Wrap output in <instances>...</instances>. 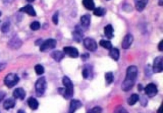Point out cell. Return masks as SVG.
<instances>
[{
	"label": "cell",
	"instance_id": "42",
	"mask_svg": "<svg viewBox=\"0 0 163 113\" xmlns=\"http://www.w3.org/2000/svg\"><path fill=\"white\" fill-rule=\"evenodd\" d=\"M1 15H2V12H0V16H1Z\"/></svg>",
	"mask_w": 163,
	"mask_h": 113
},
{
	"label": "cell",
	"instance_id": "8",
	"mask_svg": "<svg viewBox=\"0 0 163 113\" xmlns=\"http://www.w3.org/2000/svg\"><path fill=\"white\" fill-rule=\"evenodd\" d=\"M145 94L149 97H154L156 96L158 92V90L157 86L154 83L148 84L145 88Z\"/></svg>",
	"mask_w": 163,
	"mask_h": 113
},
{
	"label": "cell",
	"instance_id": "15",
	"mask_svg": "<svg viewBox=\"0 0 163 113\" xmlns=\"http://www.w3.org/2000/svg\"><path fill=\"white\" fill-rule=\"evenodd\" d=\"M80 23L82 26L83 27L87 28L89 25H90L91 16L88 14L82 16L80 17Z\"/></svg>",
	"mask_w": 163,
	"mask_h": 113
},
{
	"label": "cell",
	"instance_id": "18",
	"mask_svg": "<svg viewBox=\"0 0 163 113\" xmlns=\"http://www.w3.org/2000/svg\"><path fill=\"white\" fill-rule=\"evenodd\" d=\"M28 104L32 110H36L38 108L39 103L37 100L33 97H29L28 100Z\"/></svg>",
	"mask_w": 163,
	"mask_h": 113
},
{
	"label": "cell",
	"instance_id": "25",
	"mask_svg": "<svg viewBox=\"0 0 163 113\" xmlns=\"http://www.w3.org/2000/svg\"><path fill=\"white\" fill-rule=\"evenodd\" d=\"M93 10H94L93 12L94 15L97 16V17H102V16H104L106 13V10L101 7L95 8Z\"/></svg>",
	"mask_w": 163,
	"mask_h": 113
},
{
	"label": "cell",
	"instance_id": "20",
	"mask_svg": "<svg viewBox=\"0 0 163 113\" xmlns=\"http://www.w3.org/2000/svg\"><path fill=\"white\" fill-rule=\"evenodd\" d=\"M148 3L147 1H145V0H141V1H136L135 2V7L138 11L142 12L145 8L146 4Z\"/></svg>",
	"mask_w": 163,
	"mask_h": 113
},
{
	"label": "cell",
	"instance_id": "10",
	"mask_svg": "<svg viewBox=\"0 0 163 113\" xmlns=\"http://www.w3.org/2000/svg\"><path fill=\"white\" fill-rule=\"evenodd\" d=\"M82 106V102L77 99H73L70 102L69 111L68 113H75V112Z\"/></svg>",
	"mask_w": 163,
	"mask_h": 113
},
{
	"label": "cell",
	"instance_id": "27",
	"mask_svg": "<svg viewBox=\"0 0 163 113\" xmlns=\"http://www.w3.org/2000/svg\"><path fill=\"white\" fill-rule=\"evenodd\" d=\"M104 77H105V80H106V82H107V84L110 85L112 83H113V79H114V76L112 72H107V73L105 74Z\"/></svg>",
	"mask_w": 163,
	"mask_h": 113
},
{
	"label": "cell",
	"instance_id": "1",
	"mask_svg": "<svg viewBox=\"0 0 163 113\" xmlns=\"http://www.w3.org/2000/svg\"><path fill=\"white\" fill-rule=\"evenodd\" d=\"M138 76V68L135 66H130L126 71V76L122 84V90L128 92L134 86Z\"/></svg>",
	"mask_w": 163,
	"mask_h": 113
},
{
	"label": "cell",
	"instance_id": "7",
	"mask_svg": "<svg viewBox=\"0 0 163 113\" xmlns=\"http://www.w3.org/2000/svg\"><path fill=\"white\" fill-rule=\"evenodd\" d=\"M84 45L87 50L91 52H94L97 50V45L95 40L91 38H87L84 40Z\"/></svg>",
	"mask_w": 163,
	"mask_h": 113
},
{
	"label": "cell",
	"instance_id": "36",
	"mask_svg": "<svg viewBox=\"0 0 163 113\" xmlns=\"http://www.w3.org/2000/svg\"><path fill=\"white\" fill-rule=\"evenodd\" d=\"M6 94L4 92H0V102L5 98Z\"/></svg>",
	"mask_w": 163,
	"mask_h": 113
},
{
	"label": "cell",
	"instance_id": "31",
	"mask_svg": "<svg viewBox=\"0 0 163 113\" xmlns=\"http://www.w3.org/2000/svg\"><path fill=\"white\" fill-rule=\"evenodd\" d=\"M114 113H129V112L124 108L119 106L116 108Z\"/></svg>",
	"mask_w": 163,
	"mask_h": 113
},
{
	"label": "cell",
	"instance_id": "33",
	"mask_svg": "<svg viewBox=\"0 0 163 113\" xmlns=\"http://www.w3.org/2000/svg\"><path fill=\"white\" fill-rule=\"evenodd\" d=\"M87 113H102V109L99 106H96L91 109Z\"/></svg>",
	"mask_w": 163,
	"mask_h": 113
},
{
	"label": "cell",
	"instance_id": "19",
	"mask_svg": "<svg viewBox=\"0 0 163 113\" xmlns=\"http://www.w3.org/2000/svg\"><path fill=\"white\" fill-rule=\"evenodd\" d=\"M15 106V100L13 99H9L5 101L3 104V108L6 110H9L10 109L13 108Z\"/></svg>",
	"mask_w": 163,
	"mask_h": 113
},
{
	"label": "cell",
	"instance_id": "38",
	"mask_svg": "<svg viewBox=\"0 0 163 113\" xmlns=\"http://www.w3.org/2000/svg\"><path fill=\"white\" fill-rule=\"evenodd\" d=\"M5 67V64H0V71L3 70Z\"/></svg>",
	"mask_w": 163,
	"mask_h": 113
},
{
	"label": "cell",
	"instance_id": "21",
	"mask_svg": "<svg viewBox=\"0 0 163 113\" xmlns=\"http://www.w3.org/2000/svg\"><path fill=\"white\" fill-rule=\"evenodd\" d=\"M82 4L85 9L89 10H93L95 9V4L92 0H84Z\"/></svg>",
	"mask_w": 163,
	"mask_h": 113
},
{
	"label": "cell",
	"instance_id": "13",
	"mask_svg": "<svg viewBox=\"0 0 163 113\" xmlns=\"http://www.w3.org/2000/svg\"><path fill=\"white\" fill-rule=\"evenodd\" d=\"M20 12H25L27 14L32 16V17H35V16L36 15V13L35 10V9H33V7H32L31 5H28L25 6H24L19 10Z\"/></svg>",
	"mask_w": 163,
	"mask_h": 113
},
{
	"label": "cell",
	"instance_id": "5",
	"mask_svg": "<svg viewBox=\"0 0 163 113\" xmlns=\"http://www.w3.org/2000/svg\"><path fill=\"white\" fill-rule=\"evenodd\" d=\"M57 45V41L54 39H48L46 41L44 42L40 45V51L45 52L53 49Z\"/></svg>",
	"mask_w": 163,
	"mask_h": 113
},
{
	"label": "cell",
	"instance_id": "23",
	"mask_svg": "<svg viewBox=\"0 0 163 113\" xmlns=\"http://www.w3.org/2000/svg\"><path fill=\"white\" fill-rule=\"evenodd\" d=\"M138 100H139V95L134 93L130 96V97L127 100V103L129 106H134Z\"/></svg>",
	"mask_w": 163,
	"mask_h": 113
},
{
	"label": "cell",
	"instance_id": "30",
	"mask_svg": "<svg viewBox=\"0 0 163 113\" xmlns=\"http://www.w3.org/2000/svg\"><path fill=\"white\" fill-rule=\"evenodd\" d=\"M40 24L38 21H35L33 22H32L30 25V28L32 31H37L40 29Z\"/></svg>",
	"mask_w": 163,
	"mask_h": 113
},
{
	"label": "cell",
	"instance_id": "14",
	"mask_svg": "<svg viewBox=\"0 0 163 113\" xmlns=\"http://www.w3.org/2000/svg\"><path fill=\"white\" fill-rule=\"evenodd\" d=\"M51 56L54 60L59 62L64 57L65 54L63 52H61L59 50H56V51L52 52L51 54Z\"/></svg>",
	"mask_w": 163,
	"mask_h": 113
},
{
	"label": "cell",
	"instance_id": "39",
	"mask_svg": "<svg viewBox=\"0 0 163 113\" xmlns=\"http://www.w3.org/2000/svg\"><path fill=\"white\" fill-rule=\"evenodd\" d=\"M138 89L139 91H142L143 90V86L141 84H139L138 86Z\"/></svg>",
	"mask_w": 163,
	"mask_h": 113
},
{
	"label": "cell",
	"instance_id": "4",
	"mask_svg": "<svg viewBox=\"0 0 163 113\" xmlns=\"http://www.w3.org/2000/svg\"><path fill=\"white\" fill-rule=\"evenodd\" d=\"M19 82V78L17 75L10 73L8 75L4 80V83L5 85L9 88H11L15 86Z\"/></svg>",
	"mask_w": 163,
	"mask_h": 113
},
{
	"label": "cell",
	"instance_id": "6",
	"mask_svg": "<svg viewBox=\"0 0 163 113\" xmlns=\"http://www.w3.org/2000/svg\"><path fill=\"white\" fill-rule=\"evenodd\" d=\"M163 58L162 56H159L154 59L152 66V71L154 73H159L163 70Z\"/></svg>",
	"mask_w": 163,
	"mask_h": 113
},
{
	"label": "cell",
	"instance_id": "41",
	"mask_svg": "<svg viewBox=\"0 0 163 113\" xmlns=\"http://www.w3.org/2000/svg\"><path fill=\"white\" fill-rule=\"evenodd\" d=\"M17 113H26V112H25V111H24V110L20 109V110H19V111H18Z\"/></svg>",
	"mask_w": 163,
	"mask_h": 113
},
{
	"label": "cell",
	"instance_id": "9",
	"mask_svg": "<svg viewBox=\"0 0 163 113\" xmlns=\"http://www.w3.org/2000/svg\"><path fill=\"white\" fill-rule=\"evenodd\" d=\"M63 52L64 54H66L69 55L70 57L72 58H77L79 55L78 50L75 47L72 46H66L64 48Z\"/></svg>",
	"mask_w": 163,
	"mask_h": 113
},
{
	"label": "cell",
	"instance_id": "35",
	"mask_svg": "<svg viewBox=\"0 0 163 113\" xmlns=\"http://www.w3.org/2000/svg\"><path fill=\"white\" fill-rule=\"evenodd\" d=\"M158 49L161 52H162L163 51V40H161V41L160 42V43H159Z\"/></svg>",
	"mask_w": 163,
	"mask_h": 113
},
{
	"label": "cell",
	"instance_id": "29",
	"mask_svg": "<svg viewBox=\"0 0 163 113\" xmlns=\"http://www.w3.org/2000/svg\"><path fill=\"white\" fill-rule=\"evenodd\" d=\"M10 24L9 22H5L2 26V31L4 33H7L10 30Z\"/></svg>",
	"mask_w": 163,
	"mask_h": 113
},
{
	"label": "cell",
	"instance_id": "34",
	"mask_svg": "<svg viewBox=\"0 0 163 113\" xmlns=\"http://www.w3.org/2000/svg\"><path fill=\"white\" fill-rule=\"evenodd\" d=\"M82 76H83V78H85V79H87L89 78V71L88 70V69L87 68H85L83 71H82Z\"/></svg>",
	"mask_w": 163,
	"mask_h": 113
},
{
	"label": "cell",
	"instance_id": "22",
	"mask_svg": "<svg viewBox=\"0 0 163 113\" xmlns=\"http://www.w3.org/2000/svg\"><path fill=\"white\" fill-rule=\"evenodd\" d=\"M22 45V42L18 38H14L9 42V45L12 48H18Z\"/></svg>",
	"mask_w": 163,
	"mask_h": 113
},
{
	"label": "cell",
	"instance_id": "12",
	"mask_svg": "<svg viewBox=\"0 0 163 113\" xmlns=\"http://www.w3.org/2000/svg\"><path fill=\"white\" fill-rule=\"evenodd\" d=\"M26 92L22 88H18L13 92V96L15 99L24 100V98L26 97Z\"/></svg>",
	"mask_w": 163,
	"mask_h": 113
},
{
	"label": "cell",
	"instance_id": "16",
	"mask_svg": "<svg viewBox=\"0 0 163 113\" xmlns=\"http://www.w3.org/2000/svg\"><path fill=\"white\" fill-rule=\"evenodd\" d=\"M113 28L110 24L106 26L104 28V35L108 39H112L113 38Z\"/></svg>",
	"mask_w": 163,
	"mask_h": 113
},
{
	"label": "cell",
	"instance_id": "17",
	"mask_svg": "<svg viewBox=\"0 0 163 113\" xmlns=\"http://www.w3.org/2000/svg\"><path fill=\"white\" fill-rule=\"evenodd\" d=\"M109 55L114 60L117 61L120 56L119 50L116 48H112L109 52Z\"/></svg>",
	"mask_w": 163,
	"mask_h": 113
},
{
	"label": "cell",
	"instance_id": "28",
	"mask_svg": "<svg viewBox=\"0 0 163 113\" xmlns=\"http://www.w3.org/2000/svg\"><path fill=\"white\" fill-rule=\"evenodd\" d=\"M35 71L38 75H42L45 72L44 67L42 65H40V64H37V65L35 66Z\"/></svg>",
	"mask_w": 163,
	"mask_h": 113
},
{
	"label": "cell",
	"instance_id": "24",
	"mask_svg": "<svg viewBox=\"0 0 163 113\" xmlns=\"http://www.w3.org/2000/svg\"><path fill=\"white\" fill-rule=\"evenodd\" d=\"M83 34L82 32L80 31H75L73 33V39L75 40V42H78V43H80L82 39V38H83Z\"/></svg>",
	"mask_w": 163,
	"mask_h": 113
},
{
	"label": "cell",
	"instance_id": "37",
	"mask_svg": "<svg viewBox=\"0 0 163 113\" xmlns=\"http://www.w3.org/2000/svg\"><path fill=\"white\" fill-rule=\"evenodd\" d=\"M89 57V55L87 53H84V54H83L81 56V58L82 59L84 60L87 59Z\"/></svg>",
	"mask_w": 163,
	"mask_h": 113
},
{
	"label": "cell",
	"instance_id": "11",
	"mask_svg": "<svg viewBox=\"0 0 163 113\" xmlns=\"http://www.w3.org/2000/svg\"><path fill=\"white\" fill-rule=\"evenodd\" d=\"M133 42V36L131 34H127L124 38L123 41L122 42V47L124 49H127L131 45Z\"/></svg>",
	"mask_w": 163,
	"mask_h": 113
},
{
	"label": "cell",
	"instance_id": "32",
	"mask_svg": "<svg viewBox=\"0 0 163 113\" xmlns=\"http://www.w3.org/2000/svg\"><path fill=\"white\" fill-rule=\"evenodd\" d=\"M52 22L55 25H58L59 22V12H56L52 16Z\"/></svg>",
	"mask_w": 163,
	"mask_h": 113
},
{
	"label": "cell",
	"instance_id": "40",
	"mask_svg": "<svg viewBox=\"0 0 163 113\" xmlns=\"http://www.w3.org/2000/svg\"><path fill=\"white\" fill-rule=\"evenodd\" d=\"M157 113H162V106H160V108H159V109L157 110Z\"/></svg>",
	"mask_w": 163,
	"mask_h": 113
},
{
	"label": "cell",
	"instance_id": "3",
	"mask_svg": "<svg viewBox=\"0 0 163 113\" xmlns=\"http://www.w3.org/2000/svg\"><path fill=\"white\" fill-rule=\"evenodd\" d=\"M47 82L45 77L39 78L35 83V91L38 97L42 96L46 90Z\"/></svg>",
	"mask_w": 163,
	"mask_h": 113
},
{
	"label": "cell",
	"instance_id": "26",
	"mask_svg": "<svg viewBox=\"0 0 163 113\" xmlns=\"http://www.w3.org/2000/svg\"><path fill=\"white\" fill-rule=\"evenodd\" d=\"M100 45L103 46V48H106V49H111L112 48V44L111 42L108 41V40H104L102 39L100 42Z\"/></svg>",
	"mask_w": 163,
	"mask_h": 113
},
{
	"label": "cell",
	"instance_id": "2",
	"mask_svg": "<svg viewBox=\"0 0 163 113\" xmlns=\"http://www.w3.org/2000/svg\"><path fill=\"white\" fill-rule=\"evenodd\" d=\"M63 83L65 86L64 88H59L58 89L59 93L62 95L65 99H70L73 97V84L71 79L68 76H64L63 78Z\"/></svg>",
	"mask_w": 163,
	"mask_h": 113
}]
</instances>
